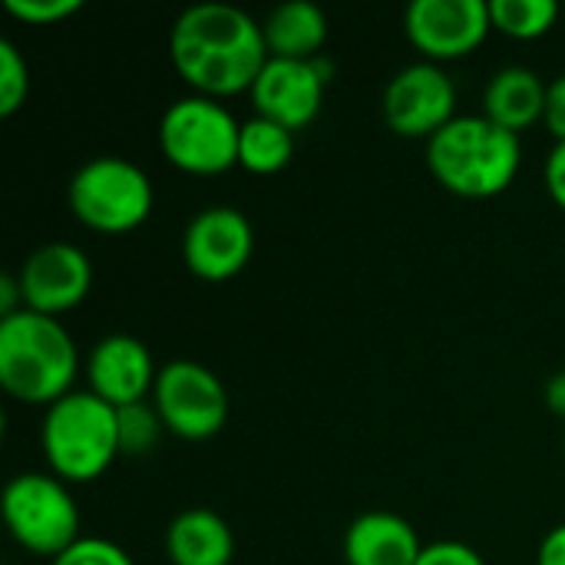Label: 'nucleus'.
I'll use <instances>...</instances> for the list:
<instances>
[{
	"label": "nucleus",
	"mask_w": 565,
	"mask_h": 565,
	"mask_svg": "<svg viewBox=\"0 0 565 565\" xmlns=\"http://www.w3.org/2000/svg\"><path fill=\"white\" fill-rule=\"evenodd\" d=\"M169 56L179 76L202 96L222 99L252 89L268 63L262 23L222 0L185 7L169 33Z\"/></svg>",
	"instance_id": "obj_1"
},
{
	"label": "nucleus",
	"mask_w": 565,
	"mask_h": 565,
	"mask_svg": "<svg viewBox=\"0 0 565 565\" xmlns=\"http://www.w3.org/2000/svg\"><path fill=\"white\" fill-rule=\"evenodd\" d=\"M520 136L487 116H454L427 139V166L434 179L463 199H493L510 189L520 172Z\"/></svg>",
	"instance_id": "obj_2"
},
{
	"label": "nucleus",
	"mask_w": 565,
	"mask_h": 565,
	"mask_svg": "<svg viewBox=\"0 0 565 565\" xmlns=\"http://www.w3.org/2000/svg\"><path fill=\"white\" fill-rule=\"evenodd\" d=\"M79 354L70 331L36 311L0 318V384L20 404L50 407L73 391Z\"/></svg>",
	"instance_id": "obj_3"
},
{
	"label": "nucleus",
	"mask_w": 565,
	"mask_h": 565,
	"mask_svg": "<svg viewBox=\"0 0 565 565\" xmlns=\"http://www.w3.org/2000/svg\"><path fill=\"white\" fill-rule=\"evenodd\" d=\"M40 447L60 480L89 483L103 477L119 457L116 407L96 397L93 391H70L66 397L46 407Z\"/></svg>",
	"instance_id": "obj_4"
},
{
	"label": "nucleus",
	"mask_w": 565,
	"mask_h": 565,
	"mask_svg": "<svg viewBox=\"0 0 565 565\" xmlns=\"http://www.w3.org/2000/svg\"><path fill=\"white\" fill-rule=\"evenodd\" d=\"M242 126L212 96H182L166 106L159 119V149L162 156L192 175H218L238 162Z\"/></svg>",
	"instance_id": "obj_5"
},
{
	"label": "nucleus",
	"mask_w": 565,
	"mask_h": 565,
	"mask_svg": "<svg viewBox=\"0 0 565 565\" xmlns=\"http://www.w3.org/2000/svg\"><path fill=\"white\" fill-rule=\"evenodd\" d=\"M70 212L106 235L139 228L152 212L149 175L122 156H96L83 162L66 189Z\"/></svg>",
	"instance_id": "obj_6"
},
{
	"label": "nucleus",
	"mask_w": 565,
	"mask_h": 565,
	"mask_svg": "<svg viewBox=\"0 0 565 565\" xmlns=\"http://www.w3.org/2000/svg\"><path fill=\"white\" fill-rule=\"evenodd\" d=\"M3 520L10 536L36 556L56 559L83 540L76 500L50 473H17L3 487Z\"/></svg>",
	"instance_id": "obj_7"
},
{
	"label": "nucleus",
	"mask_w": 565,
	"mask_h": 565,
	"mask_svg": "<svg viewBox=\"0 0 565 565\" xmlns=\"http://www.w3.org/2000/svg\"><path fill=\"white\" fill-rule=\"evenodd\" d=\"M152 404L169 434L182 440H209L228 420V394L222 381L195 361H169L159 367Z\"/></svg>",
	"instance_id": "obj_8"
},
{
	"label": "nucleus",
	"mask_w": 565,
	"mask_h": 565,
	"mask_svg": "<svg viewBox=\"0 0 565 565\" xmlns=\"http://www.w3.org/2000/svg\"><path fill=\"white\" fill-rule=\"evenodd\" d=\"M454 109H457V86L444 73V66L430 60L397 70L384 86V119L397 136L430 139L457 116Z\"/></svg>",
	"instance_id": "obj_9"
},
{
	"label": "nucleus",
	"mask_w": 565,
	"mask_h": 565,
	"mask_svg": "<svg viewBox=\"0 0 565 565\" xmlns=\"http://www.w3.org/2000/svg\"><path fill=\"white\" fill-rule=\"evenodd\" d=\"M255 248V232L245 212L232 205H209L192 215L182 232V255L192 275L205 281L235 278Z\"/></svg>",
	"instance_id": "obj_10"
},
{
	"label": "nucleus",
	"mask_w": 565,
	"mask_h": 565,
	"mask_svg": "<svg viewBox=\"0 0 565 565\" xmlns=\"http://www.w3.org/2000/svg\"><path fill=\"white\" fill-rule=\"evenodd\" d=\"M404 23L411 43L430 56V63L467 56L493 30L487 0H414Z\"/></svg>",
	"instance_id": "obj_11"
},
{
	"label": "nucleus",
	"mask_w": 565,
	"mask_h": 565,
	"mask_svg": "<svg viewBox=\"0 0 565 565\" xmlns=\"http://www.w3.org/2000/svg\"><path fill=\"white\" fill-rule=\"evenodd\" d=\"M23 308L36 315H63L76 308L93 285V265L79 245L70 242H50L40 245L17 271Z\"/></svg>",
	"instance_id": "obj_12"
},
{
	"label": "nucleus",
	"mask_w": 565,
	"mask_h": 565,
	"mask_svg": "<svg viewBox=\"0 0 565 565\" xmlns=\"http://www.w3.org/2000/svg\"><path fill=\"white\" fill-rule=\"evenodd\" d=\"M328 79L321 76L315 60H285L268 56L265 70L252 83V106L255 116L271 119L285 129H305L324 103Z\"/></svg>",
	"instance_id": "obj_13"
},
{
	"label": "nucleus",
	"mask_w": 565,
	"mask_h": 565,
	"mask_svg": "<svg viewBox=\"0 0 565 565\" xmlns=\"http://www.w3.org/2000/svg\"><path fill=\"white\" fill-rule=\"evenodd\" d=\"M86 377H89V391L119 411V407L146 401V394H152L156 387L159 371L152 364L149 348L139 338L106 334L89 351Z\"/></svg>",
	"instance_id": "obj_14"
},
{
	"label": "nucleus",
	"mask_w": 565,
	"mask_h": 565,
	"mask_svg": "<svg viewBox=\"0 0 565 565\" xmlns=\"http://www.w3.org/2000/svg\"><path fill=\"white\" fill-rule=\"evenodd\" d=\"M424 553L417 530L397 513H364L344 533L348 565H417Z\"/></svg>",
	"instance_id": "obj_15"
},
{
	"label": "nucleus",
	"mask_w": 565,
	"mask_h": 565,
	"mask_svg": "<svg viewBox=\"0 0 565 565\" xmlns=\"http://www.w3.org/2000/svg\"><path fill=\"white\" fill-rule=\"evenodd\" d=\"M166 553L172 565H228L235 556V536L218 513L192 507L169 523Z\"/></svg>",
	"instance_id": "obj_16"
},
{
	"label": "nucleus",
	"mask_w": 565,
	"mask_h": 565,
	"mask_svg": "<svg viewBox=\"0 0 565 565\" xmlns=\"http://www.w3.org/2000/svg\"><path fill=\"white\" fill-rule=\"evenodd\" d=\"M546 89L550 86L540 79L536 70H530V66H503L487 83V93H483L487 113L483 116L520 136L526 126L543 119V113H546Z\"/></svg>",
	"instance_id": "obj_17"
},
{
	"label": "nucleus",
	"mask_w": 565,
	"mask_h": 565,
	"mask_svg": "<svg viewBox=\"0 0 565 565\" xmlns=\"http://www.w3.org/2000/svg\"><path fill=\"white\" fill-rule=\"evenodd\" d=\"M262 30L271 56L315 60L321 56V46L328 40V17L311 0H285L265 17Z\"/></svg>",
	"instance_id": "obj_18"
},
{
	"label": "nucleus",
	"mask_w": 565,
	"mask_h": 565,
	"mask_svg": "<svg viewBox=\"0 0 565 565\" xmlns=\"http://www.w3.org/2000/svg\"><path fill=\"white\" fill-rule=\"evenodd\" d=\"M295 156V132L271 122V119H262V116H252L242 122V136H238V166L255 172V175H275L281 172Z\"/></svg>",
	"instance_id": "obj_19"
},
{
	"label": "nucleus",
	"mask_w": 565,
	"mask_h": 565,
	"mask_svg": "<svg viewBox=\"0 0 565 565\" xmlns=\"http://www.w3.org/2000/svg\"><path fill=\"white\" fill-rule=\"evenodd\" d=\"M493 26L516 40H536L550 33L559 17L556 0H490Z\"/></svg>",
	"instance_id": "obj_20"
},
{
	"label": "nucleus",
	"mask_w": 565,
	"mask_h": 565,
	"mask_svg": "<svg viewBox=\"0 0 565 565\" xmlns=\"http://www.w3.org/2000/svg\"><path fill=\"white\" fill-rule=\"evenodd\" d=\"M116 420H119V454H126V457L152 454L159 437H162V430H166L156 404H146V401L119 407Z\"/></svg>",
	"instance_id": "obj_21"
},
{
	"label": "nucleus",
	"mask_w": 565,
	"mask_h": 565,
	"mask_svg": "<svg viewBox=\"0 0 565 565\" xmlns=\"http://www.w3.org/2000/svg\"><path fill=\"white\" fill-rule=\"evenodd\" d=\"M30 93V70L10 40H0V116H13Z\"/></svg>",
	"instance_id": "obj_22"
},
{
	"label": "nucleus",
	"mask_w": 565,
	"mask_h": 565,
	"mask_svg": "<svg viewBox=\"0 0 565 565\" xmlns=\"http://www.w3.org/2000/svg\"><path fill=\"white\" fill-rule=\"evenodd\" d=\"M53 565H132L129 553L103 536H83L66 553H60Z\"/></svg>",
	"instance_id": "obj_23"
},
{
	"label": "nucleus",
	"mask_w": 565,
	"mask_h": 565,
	"mask_svg": "<svg viewBox=\"0 0 565 565\" xmlns=\"http://www.w3.org/2000/svg\"><path fill=\"white\" fill-rule=\"evenodd\" d=\"M7 13L23 23H56L83 7V0H3Z\"/></svg>",
	"instance_id": "obj_24"
},
{
	"label": "nucleus",
	"mask_w": 565,
	"mask_h": 565,
	"mask_svg": "<svg viewBox=\"0 0 565 565\" xmlns=\"http://www.w3.org/2000/svg\"><path fill=\"white\" fill-rule=\"evenodd\" d=\"M417 565H487L483 556L467 546V543H457V540H440V543H430L424 546Z\"/></svg>",
	"instance_id": "obj_25"
},
{
	"label": "nucleus",
	"mask_w": 565,
	"mask_h": 565,
	"mask_svg": "<svg viewBox=\"0 0 565 565\" xmlns=\"http://www.w3.org/2000/svg\"><path fill=\"white\" fill-rule=\"evenodd\" d=\"M546 129L553 132L556 142H565V73L556 76L546 89V113H543Z\"/></svg>",
	"instance_id": "obj_26"
},
{
	"label": "nucleus",
	"mask_w": 565,
	"mask_h": 565,
	"mask_svg": "<svg viewBox=\"0 0 565 565\" xmlns=\"http://www.w3.org/2000/svg\"><path fill=\"white\" fill-rule=\"evenodd\" d=\"M543 179H546V192L553 195V202L565 212V142H556L553 152L546 156Z\"/></svg>",
	"instance_id": "obj_27"
},
{
	"label": "nucleus",
	"mask_w": 565,
	"mask_h": 565,
	"mask_svg": "<svg viewBox=\"0 0 565 565\" xmlns=\"http://www.w3.org/2000/svg\"><path fill=\"white\" fill-rule=\"evenodd\" d=\"M536 565H565V523L546 533V540L540 543Z\"/></svg>",
	"instance_id": "obj_28"
},
{
	"label": "nucleus",
	"mask_w": 565,
	"mask_h": 565,
	"mask_svg": "<svg viewBox=\"0 0 565 565\" xmlns=\"http://www.w3.org/2000/svg\"><path fill=\"white\" fill-rule=\"evenodd\" d=\"M23 311V291H20V281L17 275H3L0 278V318H10Z\"/></svg>",
	"instance_id": "obj_29"
},
{
	"label": "nucleus",
	"mask_w": 565,
	"mask_h": 565,
	"mask_svg": "<svg viewBox=\"0 0 565 565\" xmlns=\"http://www.w3.org/2000/svg\"><path fill=\"white\" fill-rule=\"evenodd\" d=\"M546 407L553 414L565 417V371H559L556 377H550V384H546Z\"/></svg>",
	"instance_id": "obj_30"
}]
</instances>
